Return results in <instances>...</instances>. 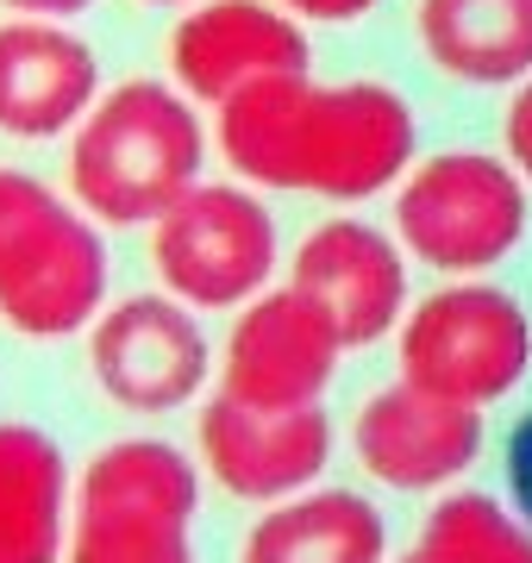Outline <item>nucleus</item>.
Returning a JSON list of instances; mask_svg holds the SVG:
<instances>
[{
	"instance_id": "obj_22",
	"label": "nucleus",
	"mask_w": 532,
	"mask_h": 563,
	"mask_svg": "<svg viewBox=\"0 0 532 563\" xmlns=\"http://www.w3.org/2000/svg\"><path fill=\"white\" fill-rule=\"evenodd\" d=\"M13 20H82L95 0H0Z\"/></svg>"
},
{
	"instance_id": "obj_15",
	"label": "nucleus",
	"mask_w": 532,
	"mask_h": 563,
	"mask_svg": "<svg viewBox=\"0 0 532 563\" xmlns=\"http://www.w3.org/2000/svg\"><path fill=\"white\" fill-rule=\"evenodd\" d=\"M76 488L63 444L38 426L0 420V563H63Z\"/></svg>"
},
{
	"instance_id": "obj_4",
	"label": "nucleus",
	"mask_w": 532,
	"mask_h": 563,
	"mask_svg": "<svg viewBox=\"0 0 532 563\" xmlns=\"http://www.w3.org/2000/svg\"><path fill=\"white\" fill-rule=\"evenodd\" d=\"M201 470L169 439H113L76 483L63 563H195Z\"/></svg>"
},
{
	"instance_id": "obj_10",
	"label": "nucleus",
	"mask_w": 532,
	"mask_h": 563,
	"mask_svg": "<svg viewBox=\"0 0 532 563\" xmlns=\"http://www.w3.org/2000/svg\"><path fill=\"white\" fill-rule=\"evenodd\" d=\"M483 439H489L483 407L445 401L408 376L376 388L351 420V451L364 463V476L395 495H439L464 483L483 457Z\"/></svg>"
},
{
	"instance_id": "obj_19",
	"label": "nucleus",
	"mask_w": 532,
	"mask_h": 563,
	"mask_svg": "<svg viewBox=\"0 0 532 563\" xmlns=\"http://www.w3.org/2000/svg\"><path fill=\"white\" fill-rule=\"evenodd\" d=\"M501 476H508V501L532 520V407L513 420L508 451H501Z\"/></svg>"
},
{
	"instance_id": "obj_23",
	"label": "nucleus",
	"mask_w": 532,
	"mask_h": 563,
	"mask_svg": "<svg viewBox=\"0 0 532 563\" xmlns=\"http://www.w3.org/2000/svg\"><path fill=\"white\" fill-rule=\"evenodd\" d=\"M144 7H195V0H144Z\"/></svg>"
},
{
	"instance_id": "obj_12",
	"label": "nucleus",
	"mask_w": 532,
	"mask_h": 563,
	"mask_svg": "<svg viewBox=\"0 0 532 563\" xmlns=\"http://www.w3.org/2000/svg\"><path fill=\"white\" fill-rule=\"evenodd\" d=\"M195 451L201 470L232 495V501H288L320 483L332 463V420L326 407H245L232 395H213L195 420Z\"/></svg>"
},
{
	"instance_id": "obj_5",
	"label": "nucleus",
	"mask_w": 532,
	"mask_h": 563,
	"mask_svg": "<svg viewBox=\"0 0 532 563\" xmlns=\"http://www.w3.org/2000/svg\"><path fill=\"white\" fill-rule=\"evenodd\" d=\"M532 225V181L495 151L420 157L395 188V239L439 276H489Z\"/></svg>"
},
{
	"instance_id": "obj_17",
	"label": "nucleus",
	"mask_w": 532,
	"mask_h": 563,
	"mask_svg": "<svg viewBox=\"0 0 532 563\" xmlns=\"http://www.w3.org/2000/svg\"><path fill=\"white\" fill-rule=\"evenodd\" d=\"M413 32L464 88H520L532 76V0H420Z\"/></svg>"
},
{
	"instance_id": "obj_21",
	"label": "nucleus",
	"mask_w": 532,
	"mask_h": 563,
	"mask_svg": "<svg viewBox=\"0 0 532 563\" xmlns=\"http://www.w3.org/2000/svg\"><path fill=\"white\" fill-rule=\"evenodd\" d=\"M276 7H288L295 20H320V25H357L369 20L383 0H276Z\"/></svg>"
},
{
	"instance_id": "obj_14",
	"label": "nucleus",
	"mask_w": 532,
	"mask_h": 563,
	"mask_svg": "<svg viewBox=\"0 0 532 563\" xmlns=\"http://www.w3.org/2000/svg\"><path fill=\"white\" fill-rule=\"evenodd\" d=\"M101 57L69 20H0V132L69 139L101 101Z\"/></svg>"
},
{
	"instance_id": "obj_2",
	"label": "nucleus",
	"mask_w": 532,
	"mask_h": 563,
	"mask_svg": "<svg viewBox=\"0 0 532 563\" xmlns=\"http://www.w3.org/2000/svg\"><path fill=\"white\" fill-rule=\"evenodd\" d=\"M207 125L176 81L132 76L69 132V195L101 225H157L201 181Z\"/></svg>"
},
{
	"instance_id": "obj_24",
	"label": "nucleus",
	"mask_w": 532,
	"mask_h": 563,
	"mask_svg": "<svg viewBox=\"0 0 532 563\" xmlns=\"http://www.w3.org/2000/svg\"><path fill=\"white\" fill-rule=\"evenodd\" d=\"M395 563H426V558H420V551H408V558H395Z\"/></svg>"
},
{
	"instance_id": "obj_11",
	"label": "nucleus",
	"mask_w": 532,
	"mask_h": 563,
	"mask_svg": "<svg viewBox=\"0 0 532 563\" xmlns=\"http://www.w3.org/2000/svg\"><path fill=\"white\" fill-rule=\"evenodd\" d=\"M313 44L276 0H195L169 25V81L195 107H225L264 76H308Z\"/></svg>"
},
{
	"instance_id": "obj_3",
	"label": "nucleus",
	"mask_w": 532,
	"mask_h": 563,
	"mask_svg": "<svg viewBox=\"0 0 532 563\" xmlns=\"http://www.w3.org/2000/svg\"><path fill=\"white\" fill-rule=\"evenodd\" d=\"M107 239L76 195L0 169V325L20 339H82L107 313Z\"/></svg>"
},
{
	"instance_id": "obj_13",
	"label": "nucleus",
	"mask_w": 532,
	"mask_h": 563,
	"mask_svg": "<svg viewBox=\"0 0 532 563\" xmlns=\"http://www.w3.org/2000/svg\"><path fill=\"white\" fill-rule=\"evenodd\" d=\"M288 282L339 325L345 351L389 339L408 320V251L369 220H320L295 244Z\"/></svg>"
},
{
	"instance_id": "obj_1",
	"label": "nucleus",
	"mask_w": 532,
	"mask_h": 563,
	"mask_svg": "<svg viewBox=\"0 0 532 563\" xmlns=\"http://www.w3.org/2000/svg\"><path fill=\"white\" fill-rule=\"evenodd\" d=\"M213 144L251 188L369 201L420 163V120L389 81L264 76L213 107Z\"/></svg>"
},
{
	"instance_id": "obj_20",
	"label": "nucleus",
	"mask_w": 532,
	"mask_h": 563,
	"mask_svg": "<svg viewBox=\"0 0 532 563\" xmlns=\"http://www.w3.org/2000/svg\"><path fill=\"white\" fill-rule=\"evenodd\" d=\"M501 157H508L513 169L532 181V76L513 88L508 113H501Z\"/></svg>"
},
{
	"instance_id": "obj_6",
	"label": "nucleus",
	"mask_w": 532,
	"mask_h": 563,
	"mask_svg": "<svg viewBox=\"0 0 532 563\" xmlns=\"http://www.w3.org/2000/svg\"><path fill=\"white\" fill-rule=\"evenodd\" d=\"M401 376L445 401L495 407L532 369V313L489 276H451L426 301L408 307L395 332Z\"/></svg>"
},
{
	"instance_id": "obj_8",
	"label": "nucleus",
	"mask_w": 532,
	"mask_h": 563,
	"mask_svg": "<svg viewBox=\"0 0 532 563\" xmlns=\"http://www.w3.org/2000/svg\"><path fill=\"white\" fill-rule=\"evenodd\" d=\"M88 376L113 407L138 420H164L201 401V388L220 376L195 307L176 295H125L88 325Z\"/></svg>"
},
{
	"instance_id": "obj_16",
	"label": "nucleus",
	"mask_w": 532,
	"mask_h": 563,
	"mask_svg": "<svg viewBox=\"0 0 532 563\" xmlns=\"http://www.w3.org/2000/svg\"><path fill=\"white\" fill-rule=\"evenodd\" d=\"M239 563H389V520L357 488H301L251 526Z\"/></svg>"
},
{
	"instance_id": "obj_9",
	"label": "nucleus",
	"mask_w": 532,
	"mask_h": 563,
	"mask_svg": "<svg viewBox=\"0 0 532 563\" xmlns=\"http://www.w3.org/2000/svg\"><path fill=\"white\" fill-rule=\"evenodd\" d=\"M345 339L320 307L288 282L264 288L257 301L239 307V320L225 332L220 388L245 407H320V395L339 376Z\"/></svg>"
},
{
	"instance_id": "obj_7",
	"label": "nucleus",
	"mask_w": 532,
	"mask_h": 563,
	"mask_svg": "<svg viewBox=\"0 0 532 563\" xmlns=\"http://www.w3.org/2000/svg\"><path fill=\"white\" fill-rule=\"evenodd\" d=\"M282 263V239L251 181H195L151 225V269L195 313H239Z\"/></svg>"
},
{
	"instance_id": "obj_18",
	"label": "nucleus",
	"mask_w": 532,
	"mask_h": 563,
	"mask_svg": "<svg viewBox=\"0 0 532 563\" xmlns=\"http://www.w3.org/2000/svg\"><path fill=\"white\" fill-rule=\"evenodd\" d=\"M413 551L426 563H532V520L483 488H451L420 520Z\"/></svg>"
}]
</instances>
